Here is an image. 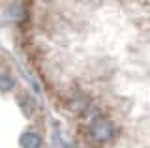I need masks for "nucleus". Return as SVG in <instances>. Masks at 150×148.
I'll use <instances>...</instances> for the list:
<instances>
[{"label":"nucleus","mask_w":150,"mask_h":148,"mask_svg":"<svg viewBox=\"0 0 150 148\" xmlns=\"http://www.w3.org/2000/svg\"><path fill=\"white\" fill-rule=\"evenodd\" d=\"M88 133H90V139L94 142H98V144H103V142H109L112 137H115V128H112V124L109 120L105 118H98L94 120L90 124V129H88Z\"/></svg>","instance_id":"nucleus-1"},{"label":"nucleus","mask_w":150,"mask_h":148,"mask_svg":"<svg viewBox=\"0 0 150 148\" xmlns=\"http://www.w3.org/2000/svg\"><path fill=\"white\" fill-rule=\"evenodd\" d=\"M19 142H21L23 148H40L41 146V137L34 131H26V133L21 135Z\"/></svg>","instance_id":"nucleus-2"},{"label":"nucleus","mask_w":150,"mask_h":148,"mask_svg":"<svg viewBox=\"0 0 150 148\" xmlns=\"http://www.w3.org/2000/svg\"><path fill=\"white\" fill-rule=\"evenodd\" d=\"M19 105H21V109H23V113H25V114H32L36 111V101L32 99L30 96H26V94L19 96Z\"/></svg>","instance_id":"nucleus-3"},{"label":"nucleus","mask_w":150,"mask_h":148,"mask_svg":"<svg viewBox=\"0 0 150 148\" xmlns=\"http://www.w3.org/2000/svg\"><path fill=\"white\" fill-rule=\"evenodd\" d=\"M68 107H69V111H73V113H84L86 111V107H88V101L86 99H83V98H71L68 101Z\"/></svg>","instance_id":"nucleus-4"},{"label":"nucleus","mask_w":150,"mask_h":148,"mask_svg":"<svg viewBox=\"0 0 150 148\" xmlns=\"http://www.w3.org/2000/svg\"><path fill=\"white\" fill-rule=\"evenodd\" d=\"M11 88H13V81L9 79L8 75H2V77H0V90L8 92V90H11Z\"/></svg>","instance_id":"nucleus-5"},{"label":"nucleus","mask_w":150,"mask_h":148,"mask_svg":"<svg viewBox=\"0 0 150 148\" xmlns=\"http://www.w3.org/2000/svg\"><path fill=\"white\" fill-rule=\"evenodd\" d=\"M83 2H90V0H83Z\"/></svg>","instance_id":"nucleus-6"}]
</instances>
